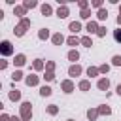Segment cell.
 I'll return each instance as SVG.
<instances>
[{
  "mask_svg": "<svg viewBox=\"0 0 121 121\" xmlns=\"http://www.w3.org/2000/svg\"><path fill=\"white\" fill-rule=\"evenodd\" d=\"M21 108H23V117H25V119H30V115H32V112H30V104L25 102Z\"/></svg>",
  "mask_w": 121,
  "mask_h": 121,
  "instance_id": "cell-1",
  "label": "cell"
},
{
  "mask_svg": "<svg viewBox=\"0 0 121 121\" xmlns=\"http://www.w3.org/2000/svg\"><path fill=\"white\" fill-rule=\"evenodd\" d=\"M2 53H4V55H8V53H11V47H9V42H4V43H2Z\"/></svg>",
  "mask_w": 121,
  "mask_h": 121,
  "instance_id": "cell-2",
  "label": "cell"
},
{
  "mask_svg": "<svg viewBox=\"0 0 121 121\" xmlns=\"http://www.w3.org/2000/svg\"><path fill=\"white\" fill-rule=\"evenodd\" d=\"M108 87H110V81H108V79H100V81H98V89L104 91V89H108Z\"/></svg>",
  "mask_w": 121,
  "mask_h": 121,
  "instance_id": "cell-3",
  "label": "cell"
},
{
  "mask_svg": "<svg viewBox=\"0 0 121 121\" xmlns=\"http://www.w3.org/2000/svg\"><path fill=\"white\" fill-rule=\"evenodd\" d=\"M68 59H70V60H78V59H79L78 51H70V53H68Z\"/></svg>",
  "mask_w": 121,
  "mask_h": 121,
  "instance_id": "cell-4",
  "label": "cell"
},
{
  "mask_svg": "<svg viewBox=\"0 0 121 121\" xmlns=\"http://www.w3.org/2000/svg\"><path fill=\"white\" fill-rule=\"evenodd\" d=\"M79 72H81V68H79V66H72V68H70V76H78Z\"/></svg>",
  "mask_w": 121,
  "mask_h": 121,
  "instance_id": "cell-5",
  "label": "cell"
},
{
  "mask_svg": "<svg viewBox=\"0 0 121 121\" xmlns=\"http://www.w3.org/2000/svg\"><path fill=\"white\" fill-rule=\"evenodd\" d=\"M70 30L72 32H78L79 30V23H70Z\"/></svg>",
  "mask_w": 121,
  "mask_h": 121,
  "instance_id": "cell-6",
  "label": "cell"
},
{
  "mask_svg": "<svg viewBox=\"0 0 121 121\" xmlns=\"http://www.w3.org/2000/svg\"><path fill=\"white\" fill-rule=\"evenodd\" d=\"M40 93H42L43 96H49V95H51V89H49V87H42V91H40Z\"/></svg>",
  "mask_w": 121,
  "mask_h": 121,
  "instance_id": "cell-7",
  "label": "cell"
},
{
  "mask_svg": "<svg viewBox=\"0 0 121 121\" xmlns=\"http://www.w3.org/2000/svg\"><path fill=\"white\" fill-rule=\"evenodd\" d=\"M26 83H28V85H36V83H38V79H36L34 76H30V78L26 79Z\"/></svg>",
  "mask_w": 121,
  "mask_h": 121,
  "instance_id": "cell-8",
  "label": "cell"
},
{
  "mask_svg": "<svg viewBox=\"0 0 121 121\" xmlns=\"http://www.w3.org/2000/svg\"><path fill=\"white\" fill-rule=\"evenodd\" d=\"M62 87L66 89V93H70V91H72V83H70V81H64V83H62Z\"/></svg>",
  "mask_w": 121,
  "mask_h": 121,
  "instance_id": "cell-9",
  "label": "cell"
},
{
  "mask_svg": "<svg viewBox=\"0 0 121 121\" xmlns=\"http://www.w3.org/2000/svg\"><path fill=\"white\" fill-rule=\"evenodd\" d=\"M87 30H89V32H95V30H96V25H95V23H89V25H87Z\"/></svg>",
  "mask_w": 121,
  "mask_h": 121,
  "instance_id": "cell-10",
  "label": "cell"
},
{
  "mask_svg": "<svg viewBox=\"0 0 121 121\" xmlns=\"http://www.w3.org/2000/svg\"><path fill=\"white\" fill-rule=\"evenodd\" d=\"M53 42H55V43H62V36H60V34L53 36Z\"/></svg>",
  "mask_w": 121,
  "mask_h": 121,
  "instance_id": "cell-11",
  "label": "cell"
},
{
  "mask_svg": "<svg viewBox=\"0 0 121 121\" xmlns=\"http://www.w3.org/2000/svg\"><path fill=\"white\" fill-rule=\"evenodd\" d=\"M19 96H21V95H19V91H13V93L9 95V98H11V100H17Z\"/></svg>",
  "mask_w": 121,
  "mask_h": 121,
  "instance_id": "cell-12",
  "label": "cell"
},
{
  "mask_svg": "<svg viewBox=\"0 0 121 121\" xmlns=\"http://www.w3.org/2000/svg\"><path fill=\"white\" fill-rule=\"evenodd\" d=\"M68 15V11H66V8H62V9H59V17H66Z\"/></svg>",
  "mask_w": 121,
  "mask_h": 121,
  "instance_id": "cell-13",
  "label": "cell"
},
{
  "mask_svg": "<svg viewBox=\"0 0 121 121\" xmlns=\"http://www.w3.org/2000/svg\"><path fill=\"white\" fill-rule=\"evenodd\" d=\"M98 17H100V19H106V17H108V11L100 9V11H98Z\"/></svg>",
  "mask_w": 121,
  "mask_h": 121,
  "instance_id": "cell-14",
  "label": "cell"
},
{
  "mask_svg": "<svg viewBox=\"0 0 121 121\" xmlns=\"http://www.w3.org/2000/svg\"><path fill=\"white\" fill-rule=\"evenodd\" d=\"M79 87H81L83 91H87V89H89V81H81V83H79Z\"/></svg>",
  "mask_w": 121,
  "mask_h": 121,
  "instance_id": "cell-15",
  "label": "cell"
},
{
  "mask_svg": "<svg viewBox=\"0 0 121 121\" xmlns=\"http://www.w3.org/2000/svg\"><path fill=\"white\" fill-rule=\"evenodd\" d=\"M42 11H43V15H47V13H51V8H49V6H43Z\"/></svg>",
  "mask_w": 121,
  "mask_h": 121,
  "instance_id": "cell-16",
  "label": "cell"
},
{
  "mask_svg": "<svg viewBox=\"0 0 121 121\" xmlns=\"http://www.w3.org/2000/svg\"><path fill=\"white\" fill-rule=\"evenodd\" d=\"M81 42H83V45H87V47H91V45H93V43H91V40H89V38H83V40H81Z\"/></svg>",
  "mask_w": 121,
  "mask_h": 121,
  "instance_id": "cell-17",
  "label": "cell"
},
{
  "mask_svg": "<svg viewBox=\"0 0 121 121\" xmlns=\"http://www.w3.org/2000/svg\"><path fill=\"white\" fill-rule=\"evenodd\" d=\"M15 62H17V64H23V62H25V57H23V55H19V57L15 59Z\"/></svg>",
  "mask_w": 121,
  "mask_h": 121,
  "instance_id": "cell-18",
  "label": "cell"
},
{
  "mask_svg": "<svg viewBox=\"0 0 121 121\" xmlns=\"http://www.w3.org/2000/svg\"><path fill=\"white\" fill-rule=\"evenodd\" d=\"M113 64H117V66L121 64V57H119V55H115V57H113Z\"/></svg>",
  "mask_w": 121,
  "mask_h": 121,
  "instance_id": "cell-19",
  "label": "cell"
},
{
  "mask_svg": "<svg viewBox=\"0 0 121 121\" xmlns=\"http://www.w3.org/2000/svg\"><path fill=\"white\" fill-rule=\"evenodd\" d=\"M68 43H70V45H78V38H70Z\"/></svg>",
  "mask_w": 121,
  "mask_h": 121,
  "instance_id": "cell-20",
  "label": "cell"
},
{
  "mask_svg": "<svg viewBox=\"0 0 121 121\" xmlns=\"http://www.w3.org/2000/svg\"><path fill=\"white\" fill-rule=\"evenodd\" d=\"M115 40H117V42H121V28H119V30H115Z\"/></svg>",
  "mask_w": 121,
  "mask_h": 121,
  "instance_id": "cell-21",
  "label": "cell"
},
{
  "mask_svg": "<svg viewBox=\"0 0 121 121\" xmlns=\"http://www.w3.org/2000/svg\"><path fill=\"white\" fill-rule=\"evenodd\" d=\"M47 36H49L47 30H42V32H40V38H47Z\"/></svg>",
  "mask_w": 121,
  "mask_h": 121,
  "instance_id": "cell-22",
  "label": "cell"
},
{
  "mask_svg": "<svg viewBox=\"0 0 121 121\" xmlns=\"http://www.w3.org/2000/svg\"><path fill=\"white\" fill-rule=\"evenodd\" d=\"M100 113H110V108H106V106H102V108H100Z\"/></svg>",
  "mask_w": 121,
  "mask_h": 121,
  "instance_id": "cell-23",
  "label": "cell"
},
{
  "mask_svg": "<svg viewBox=\"0 0 121 121\" xmlns=\"http://www.w3.org/2000/svg\"><path fill=\"white\" fill-rule=\"evenodd\" d=\"M89 76H96V68H89Z\"/></svg>",
  "mask_w": 121,
  "mask_h": 121,
  "instance_id": "cell-24",
  "label": "cell"
},
{
  "mask_svg": "<svg viewBox=\"0 0 121 121\" xmlns=\"http://www.w3.org/2000/svg\"><path fill=\"white\" fill-rule=\"evenodd\" d=\"M106 34V28H98V36H104Z\"/></svg>",
  "mask_w": 121,
  "mask_h": 121,
  "instance_id": "cell-25",
  "label": "cell"
},
{
  "mask_svg": "<svg viewBox=\"0 0 121 121\" xmlns=\"http://www.w3.org/2000/svg\"><path fill=\"white\" fill-rule=\"evenodd\" d=\"M13 79H21V72H15L13 74Z\"/></svg>",
  "mask_w": 121,
  "mask_h": 121,
  "instance_id": "cell-26",
  "label": "cell"
},
{
  "mask_svg": "<svg viewBox=\"0 0 121 121\" xmlns=\"http://www.w3.org/2000/svg\"><path fill=\"white\" fill-rule=\"evenodd\" d=\"M93 117H96V112H91L89 110V119H93Z\"/></svg>",
  "mask_w": 121,
  "mask_h": 121,
  "instance_id": "cell-27",
  "label": "cell"
},
{
  "mask_svg": "<svg viewBox=\"0 0 121 121\" xmlns=\"http://www.w3.org/2000/svg\"><path fill=\"white\" fill-rule=\"evenodd\" d=\"M117 23H119V25H121V13H119V17H117Z\"/></svg>",
  "mask_w": 121,
  "mask_h": 121,
  "instance_id": "cell-28",
  "label": "cell"
},
{
  "mask_svg": "<svg viewBox=\"0 0 121 121\" xmlns=\"http://www.w3.org/2000/svg\"><path fill=\"white\" fill-rule=\"evenodd\" d=\"M117 93H119V95H121V85H119V87H117Z\"/></svg>",
  "mask_w": 121,
  "mask_h": 121,
  "instance_id": "cell-29",
  "label": "cell"
},
{
  "mask_svg": "<svg viewBox=\"0 0 121 121\" xmlns=\"http://www.w3.org/2000/svg\"><path fill=\"white\" fill-rule=\"evenodd\" d=\"M11 121H19V119H17V117H13V119H11Z\"/></svg>",
  "mask_w": 121,
  "mask_h": 121,
  "instance_id": "cell-30",
  "label": "cell"
}]
</instances>
